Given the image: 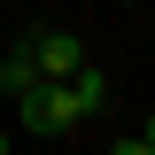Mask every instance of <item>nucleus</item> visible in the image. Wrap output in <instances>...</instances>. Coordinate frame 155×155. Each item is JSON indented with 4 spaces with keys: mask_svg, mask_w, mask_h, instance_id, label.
Instances as JSON below:
<instances>
[{
    "mask_svg": "<svg viewBox=\"0 0 155 155\" xmlns=\"http://www.w3.org/2000/svg\"><path fill=\"white\" fill-rule=\"evenodd\" d=\"M16 124H23V132H39V140L70 132L78 109H70V93H62V78H39L31 93H16Z\"/></svg>",
    "mask_w": 155,
    "mask_h": 155,
    "instance_id": "f257e3e1",
    "label": "nucleus"
},
{
    "mask_svg": "<svg viewBox=\"0 0 155 155\" xmlns=\"http://www.w3.org/2000/svg\"><path fill=\"white\" fill-rule=\"evenodd\" d=\"M23 62H31L39 78H70L78 62H85V39L78 31H31L23 39Z\"/></svg>",
    "mask_w": 155,
    "mask_h": 155,
    "instance_id": "f03ea898",
    "label": "nucleus"
},
{
    "mask_svg": "<svg viewBox=\"0 0 155 155\" xmlns=\"http://www.w3.org/2000/svg\"><path fill=\"white\" fill-rule=\"evenodd\" d=\"M62 93H70L78 124H85V116H101V109H109V70H93V62H78V70L62 78Z\"/></svg>",
    "mask_w": 155,
    "mask_h": 155,
    "instance_id": "7ed1b4c3",
    "label": "nucleus"
},
{
    "mask_svg": "<svg viewBox=\"0 0 155 155\" xmlns=\"http://www.w3.org/2000/svg\"><path fill=\"white\" fill-rule=\"evenodd\" d=\"M31 85H39V70L23 62V47H16V54L0 62V101H16V93H31Z\"/></svg>",
    "mask_w": 155,
    "mask_h": 155,
    "instance_id": "20e7f679",
    "label": "nucleus"
},
{
    "mask_svg": "<svg viewBox=\"0 0 155 155\" xmlns=\"http://www.w3.org/2000/svg\"><path fill=\"white\" fill-rule=\"evenodd\" d=\"M109 155H155L147 140H109Z\"/></svg>",
    "mask_w": 155,
    "mask_h": 155,
    "instance_id": "39448f33",
    "label": "nucleus"
},
{
    "mask_svg": "<svg viewBox=\"0 0 155 155\" xmlns=\"http://www.w3.org/2000/svg\"><path fill=\"white\" fill-rule=\"evenodd\" d=\"M140 140H147V147H155V109H147V132H140Z\"/></svg>",
    "mask_w": 155,
    "mask_h": 155,
    "instance_id": "423d86ee",
    "label": "nucleus"
},
{
    "mask_svg": "<svg viewBox=\"0 0 155 155\" xmlns=\"http://www.w3.org/2000/svg\"><path fill=\"white\" fill-rule=\"evenodd\" d=\"M0 155H8V132H0Z\"/></svg>",
    "mask_w": 155,
    "mask_h": 155,
    "instance_id": "0eeeda50",
    "label": "nucleus"
}]
</instances>
